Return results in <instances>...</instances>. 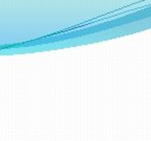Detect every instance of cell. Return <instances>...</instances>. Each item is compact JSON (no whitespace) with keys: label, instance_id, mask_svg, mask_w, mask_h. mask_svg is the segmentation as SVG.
<instances>
[]
</instances>
